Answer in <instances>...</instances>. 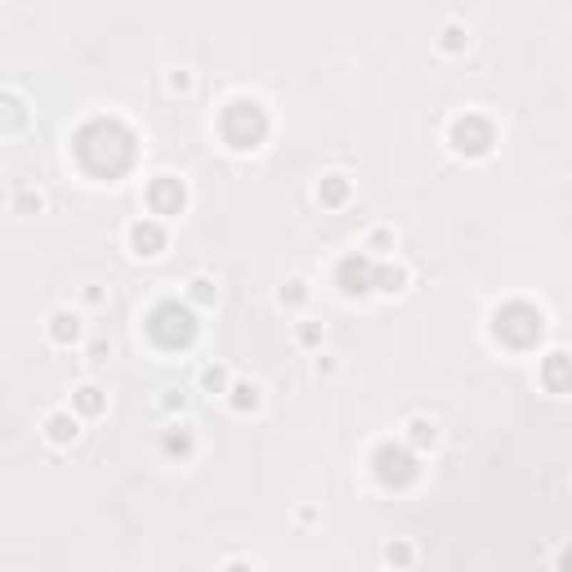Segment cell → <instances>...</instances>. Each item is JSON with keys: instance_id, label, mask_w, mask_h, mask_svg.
<instances>
[{"instance_id": "cell-3", "label": "cell", "mask_w": 572, "mask_h": 572, "mask_svg": "<svg viewBox=\"0 0 572 572\" xmlns=\"http://www.w3.org/2000/svg\"><path fill=\"white\" fill-rule=\"evenodd\" d=\"M546 384H550V389H568V384H572L568 353H550V358H546Z\"/></svg>"}, {"instance_id": "cell-17", "label": "cell", "mask_w": 572, "mask_h": 572, "mask_svg": "<svg viewBox=\"0 0 572 572\" xmlns=\"http://www.w3.org/2000/svg\"><path fill=\"white\" fill-rule=\"evenodd\" d=\"M228 572H250V568H246V563H233V568H228Z\"/></svg>"}, {"instance_id": "cell-7", "label": "cell", "mask_w": 572, "mask_h": 572, "mask_svg": "<svg viewBox=\"0 0 572 572\" xmlns=\"http://www.w3.org/2000/svg\"><path fill=\"white\" fill-rule=\"evenodd\" d=\"M153 201H157V206H183V188H175V183H157V188H153Z\"/></svg>"}, {"instance_id": "cell-12", "label": "cell", "mask_w": 572, "mask_h": 572, "mask_svg": "<svg viewBox=\"0 0 572 572\" xmlns=\"http://www.w3.org/2000/svg\"><path fill=\"white\" fill-rule=\"evenodd\" d=\"M384 559H389V563H398V568H402V563L412 559V550L402 546V541H389V546H384Z\"/></svg>"}, {"instance_id": "cell-11", "label": "cell", "mask_w": 572, "mask_h": 572, "mask_svg": "<svg viewBox=\"0 0 572 572\" xmlns=\"http://www.w3.org/2000/svg\"><path fill=\"white\" fill-rule=\"evenodd\" d=\"M461 45H465V27L447 23V27H443V49H461Z\"/></svg>"}, {"instance_id": "cell-5", "label": "cell", "mask_w": 572, "mask_h": 572, "mask_svg": "<svg viewBox=\"0 0 572 572\" xmlns=\"http://www.w3.org/2000/svg\"><path fill=\"white\" fill-rule=\"evenodd\" d=\"M76 407L86 412V416H98V412H103V389H94V384H81V389H76Z\"/></svg>"}, {"instance_id": "cell-14", "label": "cell", "mask_w": 572, "mask_h": 572, "mask_svg": "<svg viewBox=\"0 0 572 572\" xmlns=\"http://www.w3.org/2000/svg\"><path fill=\"white\" fill-rule=\"evenodd\" d=\"M188 86H193L188 72H175V76H170V90H188Z\"/></svg>"}, {"instance_id": "cell-6", "label": "cell", "mask_w": 572, "mask_h": 572, "mask_svg": "<svg viewBox=\"0 0 572 572\" xmlns=\"http://www.w3.org/2000/svg\"><path fill=\"white\" fill-rule=\"evenodd\" d=\"M402 282H407V268H376V286L380 291H402Z\"/></svg>"}, {"instance_id": "cell-2", "label": "cell", "mask_w": 572, "mask_h": 572, "mask_svg": "<svg viewBox=\"0 0 572 572\" xmlns=\"http://www.w3.org/2000/svg\"><path fill=\"white\" fill-rule=\"evenodd\" d=\"M49 335H54L58 344H72L76 335H81V317H76V313H67V309H58L54 317H49Z\"/></svg>"}, {"instance_id": "cell-1", "label": "cell", "mask_w": 572, "mask_h": 572, "mask_svg": "<svg viewBox=\"0 0 572 572\" xmlns=\"http://www.w3.org/2000/svg\"><path fill=\"white\" fill-rule=\"evenodd\" d=\"M161 228L153 224V220H139V224H130V250L134 255H157L161 250Z\"/></svg>"}, {"instance_id": "cell-9", "label": "cell", "mask_w": 572, "mask_h": 572, "mask_svg": "<svg viewBox=\"0 0 572 572\" xmlns=\"http://www.w3.org/2000/svg\"><path fill=\"white\" fill-rule=\"evenodd\" d=\"M412 434H407V439L416 443V447H425V443H434V439H439V429H434L429 425V420H412V425H407Z\"/></svg>"}, {"instance_id": "cell-8", "label": "cell", "mask_w": 572, "mask_h": 572, "mask_svg": "<svg viewBox=\"0 0 572 572\" xmlns=\"http://www.w3.org/2000/svg\"><path fill=\"white\" fill-rule=\"evenodd\" d=\"M255 402H260V389H255V384H233V407H238V412L255 407Z\"/></svg>"}, {"instance_id": "cell-16", "label": "cell", "mask_w": 572, "mask_h": 572, "mask_svg": "<svg viewBox=\"0 0 572 572\" xmlns=\"http://www.w3.org/2000/svg\"><path fill=\"white\" fill-rule=\"evenodd\" d=\"M282 300H291V305H300V300H305V291H300V282H291V291H282Z\"/></svg>"}, {"instance_id": "cell-4", "label": "cell", "mask_w": 572, "mask_h": 572, "mask_svg": "<svg viewBox=\"0 0 572 572\" xmlns=\"http://www.w3.org/2000/svg\"><path fill=\"white\" fill-rule=\"evenodd\" d=\"M45 434H49V443H72L76 439V416H67V412H54V416H49L45 420Z\"/></svg>"}, {"instance_id": "cell-13", "label": "cell", "mask_w": 572, "mask_h": 572, "mask_svg": "<svg viewBox=\"0 0 572 572\" xmlns=\"http://www.w3.org/2000/svg\"><path fill=\"white\" fill-rule=\"evenodd\" d=\"M193 300H197V305H210V300H215V291H210V282H206V277H197V282H193Z\"/></svg>"}, {"instance_id": "cell-15", "label": "cell", "mask_w": 572, "mask_h": 572, "mask_svg": "<svg viewBox=\"0 0 572 572\" xmlns=\"http://www.w3.org/2000/svg\"><path fill=\"white\" fill-rule=\"evenodd\" d=\"M559 572H572V546L559 550Z\"/></svg>"}, {"instance_id": "cell-10", "label": "cell", "mask_w": 572, "mask_h": 572, "mask_svg": "<svg viewBox=\"0 0 572 572\" xmlns=\"http://www.w3.org/2000/svg\"><path fill=\"white\" fill-rule=\"evenodd\" d=\"M224 384H228V372H224V367H206V372H201V389H215V394H220Z\"/></svg>"}]
</instances>
